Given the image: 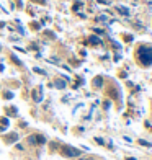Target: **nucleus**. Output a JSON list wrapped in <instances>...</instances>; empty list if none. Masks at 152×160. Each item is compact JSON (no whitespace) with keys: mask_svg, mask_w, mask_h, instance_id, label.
<instances>
[{"mask_svg":"<svg viewBox=\"0 0 152 160\" xmlns=\"http://www.w3.org/2000/svg\"><path fill=\"white\" fill-rule=\"evenodd\" d=\"M46 142V137L43 136H36V144H44Z\"/></svg>","mask_w":152,"mask_h":160,"instance_id":"20e7f679","label":"nucleus"},{"mask_svg":"<svg viewBox=\"0 0 152 160\" xmlns=\"http://www.w3.org/2000/svg\"><path fill=\"white\" fill-rule=\"evenodd\" d=\"M137 57L142 62V66H151L152 64V49L151 48H141L137 51Z\"/></svg>","mask_w":152,"mask_h":160,"instance_id":"f257e3e1","label":"nucleus"},{"mask_svg":"<svg viewBox=\"0 0 152 160\" xmlns=\"http://www.w3.org/2000/svg\"><path fill=\"white\" fill-rule=\"evenodd\" d=\"M28 142H29V144H36V136H31V137H28Z\"/></svg>","mask_w":152,"mask_h":160,"instance_id":"0eeeda50","label":"nucleus"},{"mask_svg":"<svg viewBox=\"0 0 152 160\" xmlns=\"http://www.w3.org/2000/svg\"><path fill=\"white\" fill-rule=\"evenodd\" d=\"M139 144H141V145H147V147H151V144L146 142V140H139Z\"/></svg>","mask_w":152,"mask_h":160,"instance_id":"6e6552de","label":"nucleus"},{"mask_svg":"<svg viewBox=\"0 0 152 160\" xmlns=\"http://www.w3.org/2000/svg\"><path fill=\"white\" fill-rule=\"evenodd\" d=\"M102 85H103V78H102V77H97V78H93V87L100 88Z\"/></svg>","mask_w":152,"mask_h":160,"instance_id":"7ed1b4c3","label":"nucleus"},{"mask_svg":"<svg viewBox=\"0 0 152 160\" xmlns=\"http://www.w3.org/2000/svg\"><path fill=\"white\" fill-rule=\"evenodd\" d=\"M57 87H59V88H64V87H66V83H64V82H61V80H59V82H57Z\"/></svg>","mask_w":152,"mask_h":160,"instance_id":"1a4fd4ad","label":"nucleus"},{"mask_svg":"<svg viewBox=\"0 0 152 160\" xmlns=\"http://www.w3.org/2000/svg\"><path fill=\"white\" fill-rule=\"evenodd\" d=\"M61 152H62V155H64V157H78V155H80V150H78V149L70 147V145H64Z\"/></svg>","mask_w":152,"mask_h":160,"instance_id":"f03ea898","label":"nucleus"},{"mask_svg":"<svg viewBox=\"0 0 152 160\" xmlns=\"http://www.w3.org/2000/svg\"><path fill=\"white\" fill-rule=\"evenodd\" d=\"M90 41H92V43H95V44H102V41H100L98 38H95V36H93V38H90Z\"/></svg>","mask_w":152,"mask_h":160,"instance_id":"423d86ee","label":"nucleus"},{"mask_svg":"<svg viewBox=\"0 0 152 160\" xmlns=\"http://www.w3.org/2000/svg\"><path fill=\"white\" fill-rule=\"evenodd\" d=\"M119 13H123V15H129V12H127V8H124V7H119Z\"/></svg>","mask_w":152,"mask_h":160,"instance_id":"39448f33","label":"nucleus"}]
</instances>
